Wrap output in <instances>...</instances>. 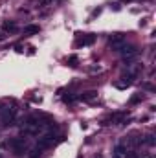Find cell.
<instances>
[{
	"label": "cell",
	"mask_w": 156,
	"mask_h": 158,
	"mask_svg": "<svg viewBox=\"0 0 156 158\" xmlns=\"http://www.w3.org/2000/svg\"><path fill=\"white\" fill-rule=\"evenodd\" d=\"M118 52L121 53V57H123V61L125 63H130L132 59H134L136 55H138V48L134 46V44H127V42H123L121 46L118 48Z\"/></svg>",
	"instance_id": "cell-1"
},
{
	"label": "cell",
	"mask_w": 156,
	"mask_h": 158,
	"mask_svg": "<svg viewBox=\"0 0 156 158\" xmlns=\"http://www.w3.org/2000/svg\"><path fill=\"white\" fill-rule=\"evenodd\" d=\"M55 138H57V136H55L53 131L44 132L42 136L39 138V145H37V147H39V149H48V147H52V145L55 143Z\"/></svg>",
	"instance_id": "cell-2"
},
{
	"label": "cell",
	"mask_w": 156,
	"mask_h": 158,
	"mask_svg": "<svg viewBox=\"0 0 156 158\" xmlns=\"http://www.w3.org/2000/svg\"><path fill=\"white\" fill-rule=\"evenodd\" d=\"M15 118H17V108L15 107H6L2 110V123L4 125H13Z\"/></svg>",
	"instance_id": "cell-3"
},
{
	"label": "cell",
	"mask_w": 156,
	"mask_h": 158,
	"mask_svg": "<svg viewBox=\"0 0 156 158\" xmlns=\"http://www.w3.org/2000/svg\"><path fill=\"white\" fill-rule=\"evenodd\" d=\"M8 147H11L15 151V154H20L22 151L26 149V140L24 138H13V140L8 142Z\"/></svg>",
	"instance_id": "cell-4"
},
{
	"label": "cell",
	"mask_w": 156,
	"mask_h": 158,
	"mask_svg": "<svg viewBox=\"0 0 156 158\" xmlns=\"http://www.w3.org/2000/svg\"><path fill=\"white\" fill-rule=\"evenodd\" d=\"M123 42H125V35H123V33H114V35L108 37V44H110L112 50H116V52H118V48L121 46Z\"/></svg>",
	"instance_id": "cell-5"
},
{
	"label": "cell",
	"mask_w": 156,
	"mask_h": 158,
	"mask_svg": "<svg viewBox=\"0 0 156 158\" xmlns=\"http://www.w3.org/2000/svg\"><path fill=\"white\" fill-rule=\"evenodd\" d=\"M96 39H97V37H96L94 33H88L86 37H83V39L77 40V46H90V44L96 42Z\"/></svg>",
	"instance_id": "cell-6"
},
{
	"label": "cell",
	"mask_w": 156,
	"mask_h": 158,
	"mask_svg": "<svg viewBox=\"0 0 156 158\" xmlns=\"http://www.w3.org/2000/svg\"><path fill=\"white\" fill-rule=\"evenodd\" d=\"M96 98H97V92H96V90H88V92H84V94L79 96V99H83V101H86V103H92Z\"/></svg>",
	"instance_id": "cell-7"
},
{
	"label": "cell",
	"mask_w": 156,
	"mask_h": 158,
	"mask_svg": "<svg viewBox=\"0 0 156 158\" xmlns=\"http://www.w3.org/2000/svg\"><path fill=\"white\" fill-rule=\"evenodd\" d=\"M125 154H127V145H123V143L116 145V149H114V158H123Z\"/></svg>",
	"instance_id": "cell-8"
},
{
	"label": "cell",
	"mask_w": 156,
	"mask_h": 158,
	"mask_svg": "<svg viewBox=\"0 0 156 158\" xmlns=\"http://www.w3.org/2000/svg\"><path fill=\"white\" fill-rule=\"evenodd\" d=\"M4 30L6 31H17V24L13 20H8V22H4Z\"/></svg>",
	"instance_id": "cell-9"
},
{
	"label": "cell",
	"mask_w": 156,
	"mask_h": 158,
	"mask_svg": "<svg viewBox=\"0 0 156 158\" xmlns=\"http://www.w3.org/2000/svg\"><path fill=\"white\" fill-rule=\"evenodd\" d=\"M143 140V143H147V145H154L156 143V140H154V134H147L145 138H142Z\"/></svg>",
	"instance_id": "cell-10"
},
{
	"label": "cell",
	"mask_w": 156,
	"mask_h": 158,
	"mask_svg": "<svg viewBox=\"0 0 156 158\" xmlns=\"http://www.w3.org/2000/svg\"><path fill=\"white\" fill-rule=\"evenodd\" d=\"M39 30H40V28H39V26H35V24H31V26H26V28H24V31H26V33H30V35H31V33H39Z\"/></svg>",
	"instance_id": "cell-11"
},
{
	"label": "cell",
	"mask_w": 156,
	"mask_h": 158,
	"mask_svg": "<svg viewBox=\"0 0 156 158\" xmlns=\"http://www.w3.org/2000/svg\"><path fill=\"white\" fill-rule=\"evenodd\" d=\"M77 99V96H74V94H66V96H62V101L64 103H74Z\"/></svg>",
	"instance_id": "cell-12"
},
{
	"label": "cell",
	"mask_w": 156,
	"mask_h": 158,
	"mask_svg": "<svg viewBox=\"0 0 156 158\" xmlns=\"http://www.w3.org/2000/svg\"><path fill=\"white\" fill-rule=\"evenodd\" d=\"M143 99V94H138V96H134V98H130V105H136V103H140Z\"/></svg>",
	"instance_id": "cell-13"
},
{
	"label": "cell",
	"mask_w": 156,
	"mask_h": 158,
	"mask_svg": "<svg viewBox=\"0 0 156 158\" xmlns=\"http://www.w3.org/2000/svg\"><path fill=\"white\" fill-rule=\"evenodd\" d=\"M123 158H140V153H127Z\"/></svg>",
	"instance_id": "cell-14"
},
{
	"label": "cell",
	"mask_w": 156,
	"mask_h": 158,
	"mask_svg": "<svg viewBox=\"0 0 156 158\" xmlns=\"http://www.w3.org/2000/svg\"><path fill=\"white\" fill-rule=\"evenodd\" d=\"M68 63H70L72 66H75V63H77V57H75V55H70V57H68Z\"/></svg>",
	"instance_id": "cell-15"
},
{
	"label": "cell",
	"mask_w": 156,
	"mask_h": 158,
	"mask_svg": "<svg viewBox=\"0 0 156 158\" xmlns=\"http://www.w3.org/2000/svg\"><path fill=\"white\" fill-rule=\"evenodd\" d=\"M50 2V0H42V4H48Z\"/></svg>",
	"instance_id": "cell-16"
}]
</instances>
